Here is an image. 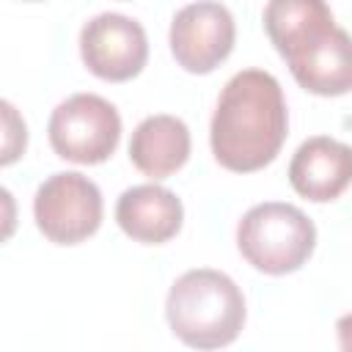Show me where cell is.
I'll return each mask as SVG.
<instances>
[{
  "instance_id": "1",
  "label": "cell",
  "mask_w": 352,
  "mask_h": 352,
  "mask_svg": "<svg viewBox=\"0 0 352 352\" xmlns=\"http://www.w3.org/2000/svg\"><path fill=\"white\" fill-rule=\"evenodd\" d=\"M289 135V110L280 82L264 69L236 72L220 91L209 143L214 160L234 173L267 168Z\"/></svg>"
},
{
  "instance_id": "2",
  "label": "cell",
  "mask_w": 352,
  "mask_h": 352,
  "mask_svg": "<svg viewBox=\"0 0 352 352\" xmlns=\"http://www.w3.org/2000/svg\"><path fill=\"white\" fill-rule=\"evenodd\" d=\"M245 294L220 270H187L165 297L170 333L192 349H220L239 338L245 327Z\"/></svg>"
},
{
  "instance_id": "3",
  "label": "cell",
  "mask_w": 352,
  "mask_h": 352,
  "mask_svg": "<svg viewBox=\"0 0 352 352\" xmlns=\"http://www.w3.org/2000/svg\"><path fill=\"white\" fill-rule=\"evenodd\" d=\"M242 258L264 275L297 272L316 248L314 220L294 204L264 201L250 206L236 223Z\"/></svg>"
},
{
  "instance_id": "4",
  "label": "cell",
  "mask_w": 352,
  "mask_h": 352,
  "mask_svg": "<svg viewBox=\"0 0 352 352\" xmlns=\"http://www.w3.org/2000/svg\"><path fill=\"white\" fill-rule=\"evenodd\" d=\"M47 138L60 160L99 165L118 148L121 116L116 104L99 94H72L52 110Z\"/></svg>"
},
{
  "instance_id": "5",
  "label": "cell",
  "mask_w": 352,
  "mask_h": 352,
  "mask_svg": "<svg viewBox=\"0 0 352 352\" xmlns=\"http://www.w3.org/2000/svg\"><path fill=\"white\" fill-rule=\"evenodd\" d=\"M102 190L77 170L47 176L33 195L36 228L52 245H80L102 226Z\"/></svg>"
},
{
  "instance_id": "6",
  "label": "cell",
  "mask_w": 352,
  "mask_h": 352,
  "mask_svg": "<svg viewBox=\"0 0 352 352\" xmlns=\"http://www.w3.org/2000/svg\"><path fill=\"white\" fill-rule=\"evenodd\" d=\"M234 14L217 0H198L179 8L170 19V55L190 74L214 72L234 50Z\"/></svg>"
},
{
  "instance_id": "7",
  "label": "cell",
  "mask_w": 352,
  "mask_h": 352,
  "mask_svg": "<svg viewBox=\"0 0 352 352\" xmlns=\"http://www.w3.org/2000/svg\"><path fill=\"white\" fill-rule=\"evenodd\" d=\"M80 58L104 82L138 77L148 60V38L138 19L116 11L91 16L80 30Z\"/></svg>"
},
{
  "instance_id": "8",
  "label": "cell",
  "mask_w": 352,
  "mask_h": 352,
  "mask_svg": "<svg viewBox=\"0 0 352 352\" xmlns=\"http://www.w3.org/2000/svg\"><path fill=\"white\" fill-rule=\"evenodd\" d=\"M289 182L300 198L314 204L341 198L352 184V146L327 135L302 140L289 162Z\"/></svg>"
},
{
  "instance_id": "9",
  "label": "cell",
  "mask_w": 352,
  "mask_h": 352,
  "mask_svg": "<svg viewBox=\"0 0 352 352\" xmlns=\"http://www.w3.org/2000/svg\"><path fill=\"white\" fill-rule=\"evenodd\" d=\"M286 66L297 85L314 96L352 94V36L336 25L289 55Z\"/></svg>"
},
{
  "instance_id": "10",
  "label": "cell",
  "mask_w": 352,
  "mask_h": 352,
  "mask_svg": "<svg viewBox=\"0 0 352 352\" xmlns=\"http://www.w3.org/2000/svg\"><path fill=\"white\" fill-rule=\"evenodd\" d=\"M118 228L140 245H162L182 231L184 206L179 195L157 182L135 184L116 201Z\"/></svg>"
},
{
  "instance_id": "11",
  "label": "cell",
  "mask_w": 352,
  "mask_h": 352,
  "mask_svg": "<svg viewBox=\"0 0 352 352\" xmlns=\"http://www.w3.org/2000/svg\"><path fill=\"white\" fill-rule=\"evenodd\" d=\"M190 148L192 140L187 124L168 113L143 118L129 138V160L151 182L168 179L182 170L190 160Z\"/></svg>"
},
{
  "instance_id": "12",
  "label": "cell",
  "mask_w": 352,
  "mask_h": 352,
  "mask_svg": "<svg viewBox=\"0 0 352 352\" xmlns=\"http://www.w3.org/2000/svg\"><path fill=\"white\" fill-rule=\"evenodd\" d=\"M261 19L283 60L336 28V16L324 0H270Z\"/></svg>"
},
{
  "instance_id": "13",
  "label": "cell",
  "mask_w": 352,
  "mask_h": 352,
  "mask_svg": "<svg viewBox=\"0 0 352 352\" xmlns=\"http://www.w3.org/2000/svg\"><path fill=\"white\" fill-rule=\"evenodd\" d=\"M3 129L6 132H3V157H0V162L11 165L25 154V146H28V126H25L22 116L16 113V107L11 102H3Z\"/></svg>"
},
{
  "instance_id": "14",
  "label": "cell",
  "mask_w": 352,
  "mask_h": 352,
  "mask_svg": "<svg viewBox=\"0 0 352 352\" xmlns=\"http://www.w3.org/2000/svg\"><path fill=\"white\" fill-rule=\"evenodd\" d=\"M336 336H338V346L352 352V314H344L336 322Z\"/></svg>"
}]
</instances>
